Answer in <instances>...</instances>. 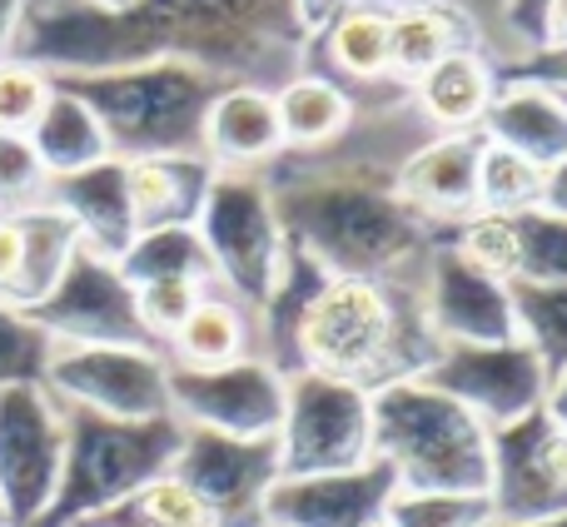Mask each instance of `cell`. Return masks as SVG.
Here are the masks:
<instances>
[{
	"label": "cell",
	"mask_w": 567,
	"mask_h": 527,
	"mask_svg": "<svg viewBox=\"0 0 567 527\" xmlns=\"http://www.w3.org/2000/svg\"><path fill=\"white\" fill-rule=\"evenodd\" d=\"M488 443L493 433L463 403L423 379L373 393V458L403 493H488Z\"/></svg>",
	"instance_id": "cell-4"
},
{
	"label": "cell",
	"mask_w": 567,
	"mask_h": 527,
	"mask_svg": "<svg viewBox=\"0 0 567 527\" xmlns=\"http://www.w3.org/2000/svg\"><path fill=\"white\" fill-rule=\"evenodd\" d=\"M488 527H567V518H553V523H488Z\"/></svg>",
	"instance_id": "cell-49"
},
{
	"label": "cell",
	"mask_w": 567,
	"mask_h": 527,
	"mask_svg": "<svg viewBox=\"0 0 567 527\" xmlns=\"http://www.w3.org/2000/svg\"><path fill=\"white\" fill-rule=\"evenodd\" d=\"M543 215H558L567 219V155L553 169H543V199H538Z\"/></svg>",
	"instance_id": "cell-44"
},
{
	"label": "cell",
	"mask_w": 567,
	"mask_h": 527,
	"mask_svg": "<svg viewBox=\"0 0 567 527\" xmlns=\"http://www.w3.org/2000/svg\"><path fill=\"white\" fill-rule=\"evenodd\" d=\"M85 6H100V10H130V6H140V0H85Z\"/></svg>",
	"instance_id": "cell-48"
},
{
	"label": "cell",
	"mask_w": 567,
	"mask_h": 527,
	"mask_svg": "<svg viewBox=\"0 0 567 527\" xmlns=\"http://www.w3.org/2000/svg\"><path fill=\"white\" fill-rule=\"evenodd\" d=\"M478 155H483V130L433 135L429 145H413L393 165V189L419 219L453 235L468 215H478Z\"/></svg>",
	"instance_id": "cell-18"
},
{
	"label": "cell",
	"mask_w": 567,
	"mask_h": 527,
	"mask_svg": "<svg viewBox=\"0 0 567 527\" xmlns=\"http://www.w3.org/2000/svg\"><path fill=\"white\" fill-rule=\"evenodd\" d=\"M125 185H130L135 235L185 229L205 209V195L215 185V165L205 155H145V159H125Z\"/></svg>",
	"instance_id": "cell-22"
},
{
	"label": "cell",
	"mask_w": 567,
	"mask_h": 527,
	"mask_svg": "<svg viewBox=\"0 0 567 527\" xmlns=\"http://www.w3.org/2000/svg\"><path fill=\"white\" fill-rule=\"evenodd\" d=\"M379 10H403V6H463V0H369Z\"/></svg>",
	"instance_id": "cell-47"
},
{
	"label": "cell",
	"mask_w": 567,
	"mask_h": 527,
	"mask_svg": "<svg viewBox=\"0 0 567 527\" xmlns=\"http://www.w3.org/2000/svg\"><path fill=\"white\" fill-rule=\"evenodd\" d=\"M275 110L284 130V155H329L359 125V95L313 65L275 90Z\"/></svg>",
	"instance_id": "cell-24"
},
{
	"label": "cell",
	"mask_w": 567,
	"mask_h": 527,
	"mask_svg": "<svg viewBox=\"0 0 567 527\" xmlns=\"http://www.w3.org/2000/svg\"><path fill=\"white\" fill-rule=\"evenodd\" d=\"M30 0H0V60H10V45H16V25L25 16Z\"/></svg>",
	"instance_id": "cell-45"
},
{
	"label": "cell",
	"mask_w": 567,
	"mask_h": 527,
	"mask_svg": "<svg viewBox=\"0 0 567 527\" xmlns=\"http://www.w3.org/2000/svg\"><path fill=\"white\" fill-rule=\"evenodd\" d=\"M369 527H389V523H383V518H379V523H369Z\"/></svg>",
	"instance_id": "cell-51"
},
{
	"label": "cell",
	"mask_w": 567,
	"mask_h": 527,
	"mask_svg": "<svg viewBox=\"0 0 567 527\" xmlns=\"http://www.w3.org/2000/svg\"><path fill=\"white\" fill-rule=\"evenodd\" d=\"M45 389L60 409L100 418H169V363L159 349H65L55 343Z\"/></svg>",
	"instance_id": "cell-11"
},
{
	"label": "cell",
	"mask_w": 567,
	"mask_h": 527,
	"mask_svg": "<svg viewBox=\"0 0 567 527\" xmlns=\"http://www.w3.org/2000/svg\"><path fill=\"white\" fill-rule=\"evenodd\" d=\"M249 353H255V313L219 283L199 293L189 319L165 343L169 369H225V363H239Z\"/></svg>",
	"instance_id": "cell-27"
},
{
	"label": "cell",
	"mask_w": 567,
	"mask_h": 527,
	"mask_svg": "<svg viewBox=\"0 0 567 527\" xmlns=\"http://www.w3.org/2000/svg\"><path fill=\"white\" fill-rule=\"evenodd\" d=\"M518 339L538 353L548 379L567 369V283H513Z\"/></svg>",
	"instance_id": "cell-31"
},
{
	"label": "cell",
	"mask_w": 567,
	"mask_h": 527,
	"mask_svg": "<svg viewBox=\"0 0 567 527\" xmlns=\"http://www.w3.org/2000/svg\"><path fill=\"white\" fill-rule=\"evenodd\" d=\"M443 343L423 319V283L403 279H333L313 293L299 323V373L379 393L419 379Z\"/></svg>",
	"instance_id": "cell-2"
},
{
	"label": "cell",
	"mask_w": 567,
	"mask_h": 527,
	"mask_svg": "<svg viewBox=\"0 0 567 527\" xmlns=\"http://www.w3.org/2000/svg\"><path fill=\"white\" fill-rule=\"evenodd\" d=\"M399 478L383 458L349 473L279 478L265 498V527H369L389 513Z\"/></svg>",
	"instance_id": "cell-17"
},
{
	"label": "cell",
	"mask_w": 567,
	"mask_h": 527,
	"mask_svg": "<svg viewBox=\"0 0 567 527\" xmlns=\"http://www.w3.org/2000/svg\"><path fill=\"white\" fill-rule=\"evenodd\" d=\"M279 478L349 473L373 458V393L323 373H293L284 389Z\"/></svg>",
	"instance_id": "cell-8"
},
{
	"label": "cell",
	"mask_w": 567,
	"mask_h": 527,
	"mask_svg": "<svg viewBox=\"0 0 567 527\" xmlns=\"http://www.w3.org/2000/svg\"><path fill=\"white\" fill-rule=\"evenodd\" d=\"M533 50H567V0H548L538 20V45Z\"/></svg>",
	"instance_id": "cell-43"
},
{
	"label": "cell",
	"mask_w": 567,
	"mask_h": 527,
	"mask_svg": "<svg viewBox=\"0 0 567 527\" xmlns=\"http://www.w3.org/2000/svg\"><path fill=\"white\" fill-rule=\"evenodd\" d=\"M275 215L289 245H299L333 279H403L423 283L429 255L449 245L443 229L419 219L393 189V169L369 159L284 155L265 169Z\"/></svg>",
	"instance_id": "cell-1"
},
{
	"label": "cell",
	"mask_w": 567,
	"mask_h": 527,
	"mask_svg": "<svg viewBox=\"0 0 567 527\" xmlns=\"http://www.w3.org/2000/svg\"><path fill=\"white\" fill-rule=\"evenodd\" d=\"M25 140H30V149H35L40 169H45L50 179L80 175V169L100 165V159H115L110 155L105 125L95 120V110H90L80 95H70L65 85H55L45 115L35 120V130H30Z\"/></svg>",
	"instance_id": "cell-28"
},
{
	"label": "cell",
	"mask_w": 567,
	"mask_h": 527,
	"mask_svg": "<svg viewBox=\"0 0 567 527\" xmlns=\"http://www.w3.org/2000/svg\"><path fill=\"white\" fill-rule=\"evenodd\" d=\"M488 503L493 523L567 518V433L548 409H533L528 418L493 428Z\"/></svg>",
	"instance_id": "cell-13"
},
{
	"label": "cell",
	"mask_w": 567,
	"mask_h": 527,
	"mask_svg": "<svg viewBox=\"0 0 567 527\" xmlns=\"http://www.w3.org/2000/svg\"><path fill=\"white\" fill-rule=\"evenodd\" d=\"M65 463V409L45 383L0 389V513L10 527H30L50 508Z\"/></svg>",
	"instance_id": "cell-10"
},
{
	"label": "cell",
	"mask_w": 567,
	"mask_h": 527,
	"mask_svg": "<svg viewBox=\"0 0 567 527\" xmlns=\"http://www.w3.org/2000/svg\"><path fill=\"white\" fill-rule=\"evenodd\" d=\"M169 473L195 493L209 527H265V498L279 483V443L185 428Z\"/></svg>",
	"instance_id": "cell-12"
},
{
	"label": "cell",
	"mask_w": 567,
	"mask_h": 527,
	"mask_svg": "<svg viewBox=\"0 0 567 527\" xmlns=\"http://www.w3.org/2000/svg\"><path fill=\"white\" fill-rule=\"evenodd\" d=\"M165 40L169 60L219 75L225 85L279 90L309 70V45L299 40L284 0H140Z\"/></svg>",
	"instance_id": "cell-3"
},
{
	"label": "cell",
	"mask_w": 567,
	"mask_h": 527,
	"mask_svg": "<svg viewBox=\"0 0 567 527\" xmlns=\"http://www.w3.org/2000/svg\"><path fill=\"white\" fill-rule=\"evenodd\" d=\"M80 527H105V523H80Z\"/></svg>",
	"instance_id": "cell-50"
},
{
	"label": "cell",
	"mask_w": 567,
	"mask_h": 527,
	"mask_svg": "<svg viewBox=\"0 0 567 527\" xmlns=\"http://www.w3.org/2000/svg\"><path fill=\"white\" fill-rule=\"evenodd\" d=\"M115 269L125 273L130 289H140V283H159V279L215 283V264H209V249H205V239H199L195 225L135 235V245L115 259Z\"/></svg>",
	"instance_id": "cell-30"
},
{
	"label": "cell",
	"mask_w": 567,
	"mask_h": 527,
	"mask_svg": "<svg viewBox=\"0 0 567 527\" xmlns=\"http://www.w3.org/2000/svg\"><path fill=\"white\" fill-rule=\"evenodd\" d=\"M55 80L25 60H0V135H30L45 115Z\"/></svg>",
	"instance_id": "cell-36"
},
{
	"label": "cell",
	"mask_w": 567,
	"mask_h": 527,
	"mask_svg": "<svg viewBox=\"0 0 567 527\" xmlns=\"http://www.w3.org/2000/svg\"><path fill=\"white\" fill-rule=\"evenodd\" d=\"M478 130L493 145L533 159L538 169H553L567 155V100L548 85H533V80L498 75V95H493Z\"/></svg>",
	"instance_id": "cell-21"
},
{
	"label": "cell",
	"mask_w": 567,
	"mask_h": 527,
	"mask_svg": "<svg viewBox=\"0 0 567 527\" xmlns=\"http://www.w3.org/2000/svg\"><path fill=\"white\" fill-rule=\"evenodd\" d=\"M423 319L439 343H513V283L473 269L453 245H439L423 269Z\"/></svg>",
	"instance_id": "cell-16"
},
{
	"label": "cell",
	"mask_w": 567,
	"mask_h": 527,
	"mask_svg": "<svg viewBox=\"0 0 567 527\" xmlns=\"http://www.w3.org/2000/svg\"><path fill=\"white\" fill-rule=\"evenodd\" d=\"M50 353H55V343L25 313L0 303V389L6 383H45Z\"/></svg>",
	"instance_id": "cell-37"
},
{
	"label": "cell",
	"mask_w": 567,
	"mask_h": 527,
	"mask_svg": "<svg viewBox=\"0 0 567 527\" xmlns=\"http://www.w3.org/2000/svg\"><path fill=\"white\" fill-rule=\"evenodd\" d=\"M518 239H523V283H567V219L528 209L518 215Z\"/></svg>",
	"instance_id": "cell-38"
},
{
	"label": "cell",
	"mask_w": 567,
	"mask_h": 527,
	"mask_svg": "<svg viewBox=\"0 0 567 527\" xmlns=\"http://www.w3.org/2000/svg\"><path fill=\"white\" fill-rule=\"evenodd\" d=\"M90 523H105V527H209L205 508H199L195 493H189L175 473H159L155 483L130 493L120 508L100 513V518H90Z\"/></svg>",
	"instance_id": "cell-34"
},
{
	"label": "cell",
	"mask_w": 567,
	"mask_h": 527,
	"mask_svg": "<svg viewBox=\"0 0 567 527\" xmlns=\"http://www.w3.org/2000/svg\"><path fill=\"white\" fill-rule=\"evenodd\" d=\"M563 100H567V95H563Z\"/></svg>",
	"instance_id": "cell-53"
},
{
	"label": "cell",
	"mask_w": 567,
	"mask_h": 527,
	"mask_svg": "<svg viewBox=\"0 0 567 527\" xmlns=\"http://www.w3.org/2000/svg\"><path fill=\"white\" fill-rule=\"evenodd\" d=\"M498 95V65L483 50H453L409 85V110L439 135H468Z\"/></svg>",
	"instance_id": "cell-23"
},
{
	"label": "cell",
	"mask_w": 567,
	"mask_h": 527,
	"mask_svg": "<svg viewBox=\"0 0 567 527\" xmlns=\"http://www.w3.org/2000/svg\"><path fill=\"white\" fill-rule=\"evenodd\" d=\"M179 443H185V423L175 413L125 423L85 409H65V463H60L55 498L30 527H80L120 508L130 493L169 473Z\"/></svg>",
	"instance_id": "cell-6"
},
{
	"label": "cell",
	"mask_w": 567,
	"mask_h": 527,
	"mask_svg": "<svg viewBox=\"0 0 567 527\" xmlns=\"http://www.w3.org/2000/svg\"><path fill=\"white\" fill-rule=\"evenodd\" d=\"M449 245L458 249L473 269L493 273V279H503V283H518V269H523L518 215H493V209H478V215H468L458 229H453Z\"/></svg>",
	"instance_id": "cell-33"
},
{
	"label": "cell",
	"mask_w": 567,
	"mask_h": 527,
	"mask_svg": "<svg viewBox=\"0 0 567 527\" xmlns=\"http://www.w3.org/2000/svg\"><path fill=\"white\" fill-rule=\"evenodd\" d=\"M284 6H289V20H293V30H299V40L313 45V40H319L323 30L353 6V0H284Z\"/></svg>",
	"instance_id": "cell-42"
},
{
	"label": "cell",
	"mask_w": 567,
	"mask_h": 527,
	"mask_svg": "<svg viewBox=\"0 0 567 527\" xmlns=\"http://www.w3.org/2000/svg\"><path fill=\"white\" fill-rule=\"evenodd\" d=\"M309 60H319L313 70H323L329 80L349 85L359 95V85H383L389 90V10L353 0L329 30L309 45ZM403 90V85H399Z\"/></svg>",
	"instance_id": "cell-26"
},
{
	"label": "cell",
	"mask_w": 567,
	"mask_h": 527,
	"mask_svg": "<svg viewBox=\"0 0 567 527\" xmlns=\"http://www.w3.org/2000/svg\"><path fill=\"white\" fill-rule=\"evenodd\" d=\"M215 283H189V279H159V283H140L135 289V309L145 333L155 339V349L165 353V343L175 339V329L189 319V309L199 303V293Z\"/></svg>",
	"instance_id": "cell-39"
},
{
	"label": "cell",
	"mask_w": 567,
	"mask_h": 527,
	"mask_svg": "<svg viewBox=\"0 0 567 527\" xmlns=\"http://www.w3.org/2000/svg\"><path fill=\"white\" fill-rule=\"evenodd\" d=\"M389 527H488L493 523V503L488 493H393Z\"/></svg>",
	"instance_id": "cell-35"
},
{
	"label": "cell",
	"mask_w": 567,
	"mask_h": 527,
	"mask_svg": "<svg viewBox=\"0 0 567 527\" xmlns=\"http://www.w3.org/2000/svg\"><path fill=\"white\" fill-rule=\"evenodd\" d=\"M289 379L259 353L225 369H169V413L185 428H209L225 438H275L284 423Z\"/></svg>",
	"instance_id": "cell-15"
},
{
	"label": "cell",
	"mask_w": 567,
	"mask_h": 527,
	"mask_svg": "<svg viewBox=\"0 0 567 527\" xmlns=\"http://www.w3.org/2000/svg\"><path fill=\"white\" fill-rule=\"evenodd\" d=\"M199 155L215 169L239 175H265L275 159H284V130L275 110V90L259 85H225L205 115Z\"/></svg>",
	"instance_id": "cell-19"
},
{
	"label": "cell",
	"mask_w": 567,
	"mask_h": 527,
	"mask_svg": "<svg viewBox=\"0 0 567 527\" xmlns=\"http://www.w3.org/2000/svg\"><path fill=\"white\" fill-rule=\"evenodd\" d=\"M16 225H20V273H16V283H10L6 303L25 313L60 283L70 255L80 249V235H75V225H70L60 209H50V205L20 209Z\"/></svg>",
	"instance_id": "cell-29"
},
{
	"label": "cell",
	"mask_w": 567,
	"mask_h": 527,
	"mask_svg": "<svg viewBox=\"0 0 567 527\" xmlns=\"http://www.w3.org/2000/svg\"><path fill=\"white\" fill-rule=\"evenodd\" d=\"M195 229L209 249V264H215V283L235 293L249 313H259L284 259V229L265 175L215 169V185H209Z\"/></svg>",
	"instance_id": "cell-7"
},
{
	"label": "cell",
	"mask_w": 567,
	"mask_h": 527,
	"mask_svg": "<svg viewBox=\"0 0 567 527\" xmlns=\"http://www.w3.org/2000/svg\"><path fill=\"white\" fill-rule=\"evenodd\" d=\"M503 80H533V85H548L567 95V50H528V55H518L513 65L498 70Z\"/></svg>",
	"instance_id": "cell-41"
},
{
	"label": "cell",
	"mask_w": 567,
	"mask_h": 527,
	"mask_svg": "<svg viewBox=\"0 0 567 527\" xmlns=\"http://www.w3.org/2000/svg\"><path fill=\"white\" fill-rule=\"evenodd\" d=\"M439 393L473 413L483 428L528 418L548 399V369L523 339L513 343H443L439 359L419 373Z\"/></svg>",
	"instance_id": "cell-14"
},
{
	"label": "cell",
	"mask_w": 567,
	"mask_h": 527,
	"mask_svg": "<svg viewBox=\"0 0 567 527\" xmlns=\"http://www.w3.org/2000/svg\"><path fill=\"white\" fill-rule=\"evenodd\" d=\"M0 527H10V523H6V513H0Z\"/></svg>",
	"instance_id": "cell-52"
},
{
	"label": "cell",
	"mask_w": 567,
	"mask_h": 527,
	"mask_svg": "<svg viewBox=\"0 0 567 527\" xmlns=\"http://www.w3.org/2000/svg\"><path fill=\"white\" fill-rule=\"evenodd\" d=\"M80 95L95 120L105 125L110 155L145 159V155H199L205 115L225 80L189 60H150V65L110 70V75L55 80Z\"/></svg>",
	"instance_id": "cell-5"
},
{
	"label": "cell",
	"mask_w": 567,
	"mask_h": 527,
	"mask_svg": "<svg viewBox=\"0 0 567 527\" xmlns=\"http://www.w3.org/2000/svg\"><path fill=\"white\" fill-rule=\"evenodd\" d=\"M25 319L65 349H155L125 273L115 269V259L90 255L85 245L70 255L55 289L25 309Z\"/></svg>",
	"instance_id": "cell-9"
},
{
	"label": "cell",
	"mask_w": 567,
	"mask_h": 527,
	"mask_svg": "<svg viewBox=\"0 0 567 527\" xmlns=\"http://www.w3.org/2000/svg\"><path fill=\"white\" fill-rule=\"evenodd\" d=\"M543 409H548L553 418H558V428L567 433V369H558L548 379V399H543Z\"/></svg>",
	"instance_id": "cell-46"
},
{
	"label": "cell",
	"mask_w": 567,
	"mask_h": 527,
	"mask_svg": "<svg viewBox=\"0 0 567 527\" xmlns=\"http://www.w3.org/2000/svg\"><path fill=\"white\" fill-rule=\"evenodd\" d=\"M50 175L40 169L35 149L25 135H0V215H20V209L45 205Z\"/></svg>",
	"instance_id": "cell-40"
},
{
	"label": "cell",
	"mask_w": 567,
	"mask_h": 527,
	"mask_svg": "<svg viewBox=\"0 0 567 527\" xmlns=\"http://www.w3.org/2000/svg\"><path fill=\"white\" fill-rule=\"evenodd\" d=\"M45 205L75 225L80 245L100 259H120L135 245V215H130L125 159H100L80 175H60L45 185Z\"/></svg>",
	"instance_id": "cell-20"
},
{
	"label": "cell",
	"mask_w": 567,
	"mask_h": 527,
	"mask_svg": "<svg viewBox=\"0 0 567 527\" xmlns=\"http://www.w3.org/2000/svg\"><path fill=\"white\" fill-rule=\"evenodd\" d=\"M453 50H483V30L468 6H403L389 10V80L409 90Z\"/></svg>",
	"instance_id": "cell-25"
},
{
	"label": "cell",
	"mask_w": 567,
	"mask_h": 527,
	"mask_svg": "<svg viewBox=\"0 0 567 527\" xmlns=\"http://www.w3.org/2000/svg\"><path fill=\"white\" fill-rule=\"evenodd\" d=\"M538 199H543V169L533 165V159L483 140L478 209H493V215H528V209H538Z\"/></svg>",
	"instance_id": "cell-32"
}]
</instances>
